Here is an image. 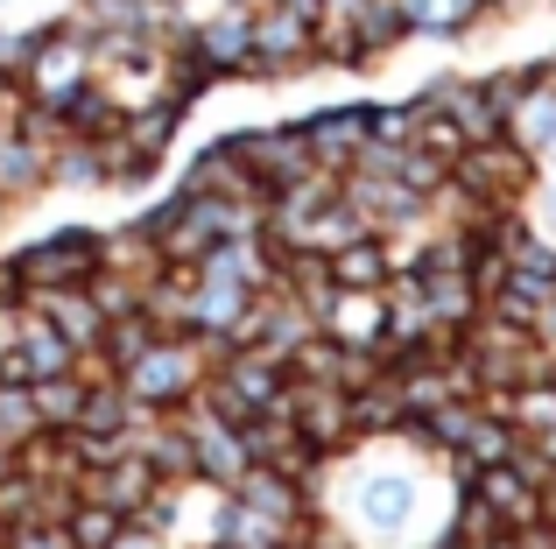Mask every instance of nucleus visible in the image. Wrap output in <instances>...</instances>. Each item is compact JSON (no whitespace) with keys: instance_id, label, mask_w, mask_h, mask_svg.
I'll return each mask as SVG.
<instances>
[{"instance_id":"13","label":"nucleus","mask_w":556,"mask_h":549,"mask_svg":"<svg viewBox=\"0 0 556 549\" xmlns=\"http://www.w3.org/2000/svg\"><path fill=\"white\" fill-rule=\"evenodd\" d=\"M106 549H169V536H155V528L135 514V522H121V528H113V542H106Z\"/></svg>"},{"instance_id":"9","label":"nucleus","mask_w":556,"mask_h":549,"mask_svg":"<svg viewBox=\"0 0 556 549\" xmlns=\"http://www.w3.org/2000/svg\"><path fill=\"white\" fill-rule=\"evenodd\" d=\"M50 191V141H36L28 127H0V205Z\"/></svg>"},{"instance_id":"7","label":"nucleus","mask_w":556,"mask_h":549,"mask_svg":"<svg viewBox=\"0 0 556 549\" xmlns=\"http://www.w3.org/2000/svg\"><path fill=\"white\" fill-rule=\"evenodd\" d=\"M303 141H311L317 169L345 177V169L359 163V149H367V106H317V113H303Z\"/></svg>"},{"instance_id":"6","label":"nucleus","mask_w":556,"mask_h":549,"mask_svg":"<svg viewBox=\"0 0 556 549\" xmlns=\"http://www.w3.org/2000/svg\"><path fill=\"white\" fill-rule=\"evenodd\" d=\"M184 36H190V50H198L218 78H247V56H254V8L226 0L218 14H204V22L184 28Z\"/></svg>"},{"instance_id":"1","label":"nucleus","mask_w":556,"mask_h":549,"mask_svg":"<svg viewBox=\"0 0 556 549\" xmlns=\"http://www.w3.org/2000/svg\"><path fill=\"white\" fill-rule=\"evenodd\" d=\"M204 359H212V345H198L190 331H169V324H163L135 359H127V367H113V373H121V387H127V395H135L149 416H177V409H190V401H198L204 373H212Z\"/></svg>"},{"instance_id":"2","label":"nucleus","mask_w":556,"mask_h":549,"mask_svg":"<svg viewBox=\"0 0 556 549\" xmlns=\"http://www.w3.org/2000/svg\"><path fill=\"white\" fill-rule=\"evenodd\" d=\"M317 71V14L296 8V0H268L254 8V56H247V78L282 85Z\"/></svg>"},{"instance_id":"11","label":"nucleus","mask_w":556,"mask_h":549,"mask_svg":"<svg viewBox=\"0 0 556 549\" xmlns=\"http://www.w3.org/2000/svg\"><path fill=\"white\" fill-rule=\"evenodd\" d=\"M325 274H331V289H388V240L380 233H353V240H339V247L325 254Z\"/></svg>"},{"instance_id":"3","label":"nucleus","mask_w":556,"mask_h":549,"mask_svg":"<svg viewBox=\"0 0 556 549\" xmlns=\"http://www.w3.org/2000/svg\"><path fill=\"white\" fill-rule=\"evenodd\" d=\"M99 261H106V240L92 226H56L14 254V274H22V289H78L99 274Z\"/></svg>"},{"instance_id":"15","label":"nucleus","mask_w":556,"mask_h":549,"mask_svg":"<svg viewBox=\"0 0 556 549\" xmlns=\"http://www.w3.org/2000/svg\"><path fill=\"white\" fill-rule=\"evenodd\" d=\"M8 85H14V78H0V92H8Z\"/></svg>"},{"instance_id":"12","label":"nucleus","mask_w":556,"mask_h":549,"mask_svg":"<svg viewBox=\"0 0 556 549\" xmlns=\"http://www.w3.org/2000/svg\"><path fill=\"white\" fill-rule=\"evenodd\" d=\"M0 549H78V542L64 536V522H56V528H42V522H14Z\"/></svg>"},{"instance_id":"10","label":"nucleus","mask_w":556,"mask_h":549,"mask_svg":"<svg viewBox=\"0 0 556 549\" xmlns=\"http://www.w3.org/2000/svg\"><path fill=\"white\" fill-rule=\"evenodd\" d=\"M402 8V22H408V36H437V42H451V36H472L486 14H501L507 0H394Z\"/></svg>"},{"instance_id":"8","label":"nucleus","mask_w":556,"mask_h":549,"mask_svg":"<svg viewBox=\"0 0 556 549\" xmlns=\"http://www.w3.org/2000/svg\"><path fill=\"white\" fill-rule=\"evenodd\" d=\"M507 141H515L535 169H556V85L535 78L529 92L507 106Z\"/></svg>"},{"instance_id":"4","label":"nucleus","mask_w":556,"mask_h":549,"mask_svg":"<svg viewBox=\"0 0 556 549\" xmlns=\"http://www.w3.org/2000/svg\"><path fill=\"white\" fill-rule=\"evenodd\" d=\"M232 141H240V163L247 177L261 183V191H289V183L311 177V141H303V120H268V127H232Z\"/></svg>"},{"instance_id":"5","label":"nucleus","mask_w":556,"mask_h":549,"mask_svg":"<svg viewBox=\"0 0 556 549\" xmlns=\"http://www.w3.org/2000/svg\"><path fill=\"white\" fill-rule=\"evenodd\" d=\"M422 92H430V106L444 113V120L458 127L465 141H493V135H507V106L493 99V85H486V78H430Z\"/></svg>"},{"instance_id":"16","label":"nucleus","mask_w":556,"mask_h":549,"mask_svg":"<svg viewBox=\"0 0 556 549\" xmlns=\"http://www.w3.org/2000/svg\"><path fill=\"white\" fill-rule=\"evenodd\" d=\"M198 549H218V542H198Z\"/></svg>"},{"instance_id":"14","label":"nucleus","mask_w":556,"mask_h":549,"mask_svg":"<svg viewBox=\"0 0 556 549\" xmlns=\"http://www.w3.org/2000/svg\"><path fill=\"white\" fill-rule=\"evenodd\" d=\"M422 549H444V542H422ZM451 549H458V542H451Z\"/></svg>"}]
</instances>
